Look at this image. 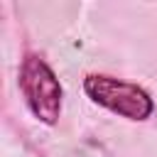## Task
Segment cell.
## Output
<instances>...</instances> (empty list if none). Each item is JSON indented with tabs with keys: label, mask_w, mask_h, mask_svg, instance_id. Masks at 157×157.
Returning <instances> with one entry per match:
<instances>
[{
	"label": "cell",
	"mask_w": 157,
	"mask_h": 157,
	"mask_svg": "<svg viewBox=\"0 0 157 157\" xmlns=\"http://www.w3.org/2000/svg\"><path fill=\"white\" fill-rule=\"evenodd\" d=\"M83 93L98 108H105L132 123H142L155 113V98L147 88L110 74H86Z\"/></svg>",
	"instance_id": "2"
},
{
	"label": "cell",
	"mask_w": 157,
	"mask_h": 157,
	"mask_svg": "<svg viewBox=\"0 0 157 157\" xmlns=\"http://www.w3.org/2000/svg\"><path fill=\"white\" fill-rule=\"evenodd\" d=\"M17 83L32 118L44 125H56L64 105V88L54 69L44 61V56L34 52H25L20 61Z\"/></svg>",
	"instance_id": "1"
}]
</instances>
